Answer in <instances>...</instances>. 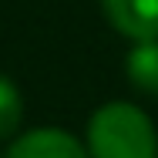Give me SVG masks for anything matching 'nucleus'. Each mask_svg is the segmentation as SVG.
Masks as SVG:
<instances>
[{"label":"nucleus","mask_w":158,"mask_h":158,"mask_svg":"<svg viewBox=\"0 0 158 158\" xmlns=\"http://www.w3.org/2000/svg\"><path fill=\"white\" fill-rule=\"evenodd\" d=\"M125 74L141 94H158V37L135 40V47L125 57Z\"/></svg>","instance_id":"4"},{"label":"nucleus","mask_w":158,"mask_h":158,"mask_svg":"<svg viewBox=\"0 0 158 158\" xmlns=\"http://www.w3.org/2000/svg\"><path fill=\"white\" fill-rule=\"evenodd\" d=\"M108 24L128 40L158 37V0H101Z\"/></svg>","instance_id":"3"},{"label":"nucleus","mask_w":158,"mask_h":158,"mask_svg":"<svg viewBox=\"0 0 158 158\" xmlns=\"http://www.w3.org/2000/svg\"><path fill=\"white\" fill-rule=\"evenodd\" d=\"M24 121V98H20V88L0 74V141L3 138H14L17 128Z\"/></svg>","instance_id":"5"},{"label":"nucleus","mask_w":158,"mask_h":158,"mask_svg":"<svg viewBox=\"0 0 158 158\" xmlns=\"http://www.w3.org/2000/svg\"><path fill=\"white\" fill-rule=\"evenodd\" d=\"M3 158H91V155L64 128H31L10 141Z\"/></svg>","instance_id":"2"},{"label":"nucleus","mask_w":158,"mask_h":158,"mask_svg":"<svg viewBox=\"0 0 158 158\" xmlns=\"http://www.w3.org/2000/svg\"><path fill=\"white\" fill-rule=\"evenodd\" d=\"M91 158H158V131L131 101H108L88 121Z\"/></svg>","instance_id":"1"},{"label":"nucleus","mask_w":158,"mask_h":158,"mask_svg":"<svg viewBox=\"0 0 158 158\" xmlns=\"http://www.w3.org/2000/svg\"><path fill=\"white\" fill-rule=\"evenodd\" d=\"M0 158H3V155H0Z\"/></svg>","instance_id":"6"}]
</instances>
